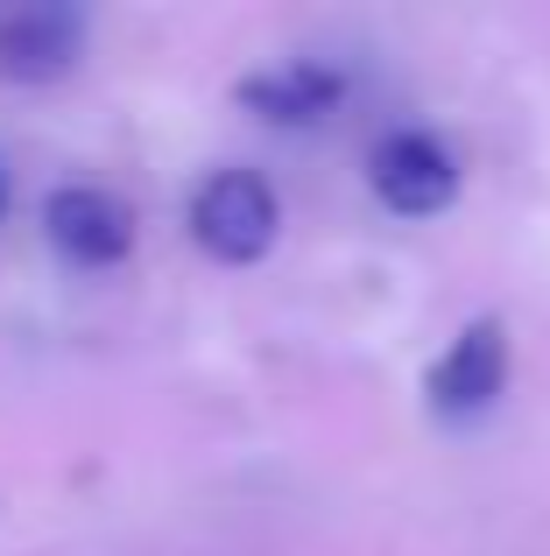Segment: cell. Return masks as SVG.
<instances>
[{
	"mask_svg": "<svg viewBox=\"0 0 550 556\" xmlns=\"http://www.w3.org/2000/svg\"><path fill=\"white\" fill-rule=\"evenodd\" d=\"M184 218H191V240L205 247L212 261H226V268L262 261L275 247V232H283V204H275L262 169H212V177L191 190V212Z\"/></svg>",
	"mask_w": 550,
	"mask_h": 556,
	"instance_id": "1",
	"label": "cell"
},
{
	"mask_svg": "<svg viewBox=\"0 0 550 556\" xmlns=\"http://www.w3.org/2000/svg\"><path fill=\"white\" fill-rule=\"evenodd\" d=\"M92 14L71 0H0V85H57L85 64Z\"/></svg>",
	"mask_w": 550,
	"mask_h": 556,
	"instance_id": "2",
	"label": "cell"
},
{
	"mask_svg": "<svg viewBox=\"0 0 550 556\" xmlns=\"http://www.w3.org/2000/svg\"><path fill=\"white\" fill-rule=\"evenodd\" d=\"M367 190L396 218H438L459 198V155L424 127H396L367 149Z\"/></svg>",
	"mask_w": 550,
	"mask_h": 556,
	"instance_id": "3",
	"label": "cell"
},
{
	"mask_svg": "<svg viewBox=\"0 0 550 556\" xmlns=\"http://www.w3.org/2000/svg\"><path fill=\"white\" fill-rule=\"evenodd\" d=\"M509 388V325L501 317H473L424 374V402L445 422H473L501 402Z\"/></svg>",
	"mask_w": 550,
	"mask_h": 556,
	"instance_id": "4",
	"label": "cell"
},
{
	"mask_svg": "<svg viewBox=\"0 0 550 556\" xmlns=\"http://www.w3.org/2000/svg\"><path fill=\"white\" fill-rule=\"evenodd\" d=\"M42 232L71 268H121L135 254V212L99 184H57L42 198Z\"/></svg>",
	"mask_w": 550,
	"mask_h": 556,
	"instance_id": "5",
	"label": "cell"
},
{
	"mask_svg": "<svg viewBox=\"0 0 550 556\" xmlns=\"http://www.w3.org/2000/svg\"><path fill=\"white\" fill-rule=\"evenodd\" d=\"M234 99L268 127H317V121L339 113L346 71L317 64V56H283V64H268V71H248V78L234 85Z\"/></svg>",
	"mask_w": 550,
	"mask_h": 556,
	"instance_id": "6",
	"label": "cell"
},
{
	"mask_svg": "<svg viewBox=\"0 0 550 556\" xmlns=\"http://www.w3.org/2000/svg\"><path fill=\"white\" fill-rule=\"evenodd\" d=\"M8 204H14V184H8V163H0V218H8Z\"/></svg>",
	"mask_w": 550,
	"mask_h": 556,
	"instance_id": "7",
	"label": "cell"
}]
</instances>
